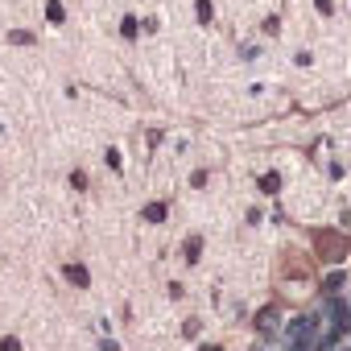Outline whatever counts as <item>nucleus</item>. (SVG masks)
I'll use <instances>...</instances> for the list:
<instances>
[{
    "mask_svg": "<svg viewBox=\"0 0 351 351\" xmlns=\"http://www.w3.org/2000/svg\"><path fill=\"white\" fill-rule=\"evenodd\" d=\"M318 244H322V256H326V261H339V256L347 252V240H343V236H335V232H322V236H318Z\"/></svg>",
    "mask_w": 351,
    "mask_h": 351,
    "instance_id": "f257e3e1",
    "label": "nucleus"
}]
</instances>
